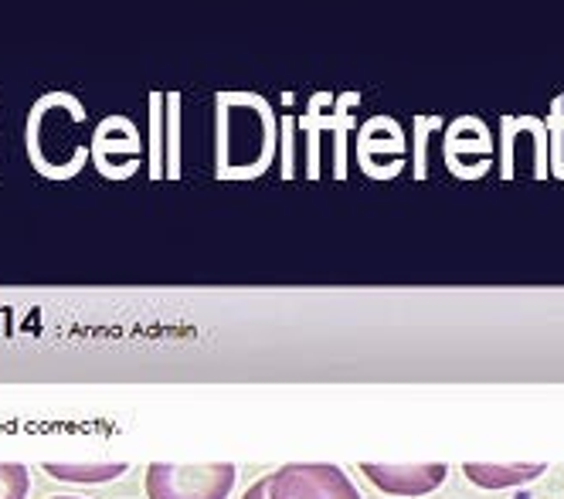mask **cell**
I'll list each match as a JSON object with an SVG mask.
<instances>
[{"label":"cell","mask_w":564,"mask_h":499,"mask_svg":"<svg viewBox=\"0 0 564 499\" xmlns=\"http://www.w3.org/2000/svg\"><path fill=\"white\" fill-rule=\"evenodd\" d=\"M235 486L231 463L171 466L153 463L147 469V499H228Z\"/></svg>","instance_id":"obj_1"},{"label":"cell","mask_w":564,"mask_h":499,"mask_svg":"<svg viewBox=\"0 0 564 499\" xmlns=\"http://www.w3.org/2000/svg\"><path fill=\"white\" fill-rule=\"evenodd\" d=\"M241 499H269V476L265 479H259L246 496H241Z\"/></svg>","instance_id":"obj_7"},{"label":"cell","mask_w":564,"mask_h":499,"mask_svg":"<svg viewBox=\"0 0 564 499\" xmlns=\"http://www.w3.org/2000/svg\"><path fill=\"white\" fill-rule=\"evenodd\" d=\"M55 499H83V496H55Z\"/></svg>","instance_id":"obj_8"},{"label":"cell","mask_w":564,"mask_h":499,"mask_svg":"<svg viewBox=\"0 0 564 499\" xmlns=\"http://www.w3.org/2000/svg\"><path fill=\"white\" fill-rule=\"evenodd\" d=\"M45 473L62 482H109L127 473V463H48Z\"/></svg>","instance_id":"obj_5"},{"label":"cell","mask_w":564,"mask_h":499,"mask_svg":"<svg viewBox=\"0 0 564 499\" xmlns=\"http://www.w3.org/2000/svg\"><path fill=\"white\" fill-rule=\"evenodd\" d=\"M31 479L21 463H0V499H28Z\"/></svg>","instance_id":"obj_6"},{"label":"cell","mask_w":564,"mask_h":499,"mask_svg":"<svg viewBox=\"0 0 564 499\" xmlns=\"http://www.w3.org/2000/svg\"><path fill=\"white\" fill-rule=\"evenodd\" d=\"M269 499H360V492L337 466L293 463L269 476Z\"/></svg>","instance_id":"obj_2"},{"label":"cell","mask_w":564,"mask_h":499,"mask_svg":"<svg viewBox=\"0 0 564 499\" xmlns=\"http://www.w3.org/2000/svg\"><path fill=\"white\" fill-rule=\"evenodd\" d=\"M466 479L482 486V489H507V486H520L528 479H538L544 473V463H520V466H482V463H466L463 466Z\"/></svg>","instance_id":"obj_4"},{"label":"cell","mask_w":564,"mask_h":499,"mask_svg":"<svg viewBox=\"0 0 564 499\" xmlns=\"http://www.w3.org/2000/svg\"><path fill=\"white\" fill-rule=\"evenodd\" d=\"M365 476L391 496H425L446 482L449 469L442 463H419V466H365Z\"/></svg>","instance_id":"obj_3"}]
</instances>
